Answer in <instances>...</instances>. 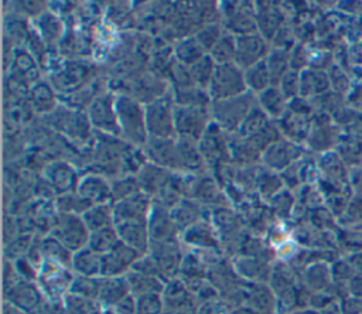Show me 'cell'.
<instances>
[{
    "instance_id": "6da1fadb",
    "label": "cell",
    "mask_w": 362,
    "mask_h": 314,
    "mask_svg": "<svg viewBox=\"0 0 362 314\" xmlns=\"http://www.w3.org/2000/svg\"><path fill=\"white\" fill-rule=\"evenodd\" d=\"M259 64L247 71V82H250L252 88L256 89H262L266 85V68L260 66Z\"/></svg>"
}]
</instances>
